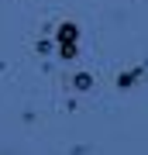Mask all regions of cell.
<instances>
[{"label": "cell", "mask_w": 148, "mask_h": 155, "mask_svg": "<svg viewBox=\"0 0 148 155\" xmlns=\"http://www.w3.org/2000/svg\"><path fill=\"white\" fill-rule=\"evenodd\" d=\"M59 45H62V55L66 59L76 55V28H72V24H62L59 28Z\"/></svg>", "instance_id": "cell-1"}, {"label": "cell", "mask_w": 148, "mask_h": 155, "mask_svg": "<svg viewBox=\"0 0 148 155\" xmlns=\"http://www.w3.org/2000/svg\"><path fill=\"white\" fill-rule=\"evenodd\" d=\"M90 83H93V79H90V76H76V86H79V90H86Z\"/></svg>", "instance_id": "cell-2"}]
</instances>
